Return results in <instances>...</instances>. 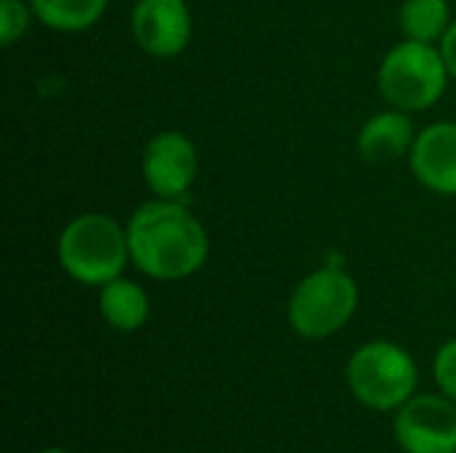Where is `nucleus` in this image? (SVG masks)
Instances as JSON below:
<instances>
[{"mask_svg":"<svg viewBox=\"0 0 456 453\" xmlns=\"http://www.w3.org/2000/svg\"><path fill=\"white\" fill-rule=\"evenodd\" d=\"M126 232L131 262L152 280L190 278L208 259V232L179 200L155 198L142 203Z\"/></svg>","mask_w":456,"mask_h":453,"instance_id":"1","label":"nucleus"},{"mask_svg":"<svg viewBox=\"0 0 456 453\" xmlns=\"http://www.w3.org/2000/svg\"><path fill=\"white\" fill-rule=\"evenodd\" d=\"M56 256L61 270L83 286H104L131 262L128 232L107 214H80L64 224Z\"/></svg>","mask_w":456,"mask_h":453,"instance_id":"2","label":"nucleus"},{"mask_svg":"<svg viewBox=\"0 0 456 453\" xmlns=\"http://www.w3.org/2000/svg\"><path fill=\"white\" fill-rule=\"evenodd\" d=\"M449 77L441 48L417 40H403L390 48L377 75L385 101L403 112L433 107L444 96Z\"/></svg>","mask_w":456,"mask_h":453,"instance_id":"3","label":"nucleus"},{"mask_svg":"<svg viewBox=\"0 0 456 453\" xmlns=\"http://www.w3.org/2000/svg\"><path fill=\"white\" fill-rule=\"evenodd\" d=\"M417 376L414 358L393 342H369L355 350L347 363L353 395L374 411L406 406L414 398Z\"/></svg>","mask_w":456,"mask_h":453,"instance_id":"4","label":"nucleus"},{"mask_svg":"<svg viewBox=\"0 0 456 453\" xmlns=\"http://www.w3.org/2000/svg\"><path fill=\"white\" fill-rule=\"evenodd\" d=\"M358 307V286L342 267L310 272L289 299V323L305 339H326L345 328Z\"/></svg>","mask_w":456,"mask_h":453,"instance_id":"5","label":"nucleus"},{"mask_svg":"<svg viewBox=\"0 0 456 453\" xmlns=\"http://www.w3.org/2000/svg\"><path fill=\"white\" fill-rule=\"evenodd\" d=\"M395 441L406 453H456V403L419 395L398 409Z\"/></svg>","mask_w":456,"mask_h":453,"instance_id":"6","label":"nucleus"},{"mask_svg":"<svg viewBox=\"0 0 456 453\" xmlns=\"http://www.w3.org/2000/svg\"><path fill=\"white\" fill-rule=\"evenodd\" d=\"M144 184L168 200H179L195 184L198 176V150L190 136L182 131L155 133L142 155Z\"/></svg>","mask_w":456,"mask_h":453,"instance_id":"7","label":"nucleus"},{"mask_svg":"<svg viewBox=\"0 0 456 453\" xmlns=\"http://www.w3.org/2000/svg\"><path fill=\"white\" fill-rule=\"evenodd\" d=\"M139 48L155 59L179 56L192 37V13L184 0H139L131 13Z\"/></svg>","mask_w":456,"mask_h":453,"instance_id":"8","label":"nucleus"},{"mask_svg":"<svg viewBox=\"0 0 456 453\" xmlns=\"http://www.w3.org/2000/svg\"><path fill=\"white\" fill-rule=\"evenodd\" d=\"M414 176L438 195H456V123H433L409 152Z\"/></svg>","mask_w":456,"mask_h":453,"instance_id":"9","label":"nucleus"},{"mask_svg":"<svg viewBox=\"0 0 456 453\" xmlns=\"http://www.w3.org/2000/svg\"><path fill=\"white\" fill-rule=\"evenodd\" d=\"M414 139H417V133H414V123H411L409 112L393 107V109H385L363 123V128L358 131V152L366 160L387 163V160H398L406 152H411Z\"/></svg>","mask_w":456,"mask_h":453,"instance_id":"10","label":"nucleus"},{"mask_svg":"<svg viewBox=\"0 0 456 453\" xmlns=\"http://www.w3.org/2000/svg\"><path fill=\"white\" fill-rule=\"evenodd\" d=\"M99 312L112 328L131 334L147 323L150 296L139 283L120 275L99 288Z\"/></svg>","mask_w":456,"mask_h":453,"instance_id":"11","label":"nucleus"},{"mask_svg":"<svg viewBox=\"0 0 456 453\" xmlns=\"http://www.w3.org/2000/svg\"><path fill=\"white\" fill-rule=\"evenodd\" d=\"M29 5L35 19L56 32H83L107 11V0H29Z\"/></svg>","mask_w":456,"mask_h":453,"instance_id":"12","label":"nucleus"},{"mask_svg":"<svg viewBox=\"0 0 456 453\" xmlns=\"http://www.w3.org/2000/svg\"><path fill=\"white\" fill-rule=\"evenodd\" d=\"M398 19L406 40L438 45L452 27V8L449 0H403Z\"/></svg>","mask_w":456,"mask_h":453,"instance_id":"13","label":"nucleus"},{"mask_svg":"<svg viewBox=\"0 0 456 453\" xmlns=\"http://www.w3.org/2000/svg\"><path fill=\"white\" fill-rule=\"evenodd\" d=\"M32 5L29 0H0V40L3 45H13L32 21Z\"/></svg>","mask_w":456,"mask_h":453,"instance_id":"14","label":"nucleus"},{"mask_svg":"<svg viewBox=\"0 0 456 453\" xmlns=\"http://www.w3.org/2000/svg\"><path fill=\"white\" fill-rule=\"evenodd\" d=\"M433 371H436V382L441 387V392L454 400L456 403V339L446 342L438 355H436V363H433Z\"/></svg>","mask_w":456,"mask_h":453,"instance_id":"15","label":"nucleus"},{"mask_svg":"<svg viewBox=\"0 0 456 453\" xmlns=\"http://www.w3.org/2000/svg\"><path fill=\"white\" fill-rule=\"evenodd\" d=\"M438 48H441V56H444V61H446L449 75L456 80V21H452V27H449L446 35L441 37Z\"/></svg>","mask_w":456,"mask_h":453,"instance_id":"16","label":"nucleus"},{"mask_svg":"<svg viewBox=\"0 0 456 453\" xmlns=\"http://www.w3.org/2000/svg\"><path fill=\"white\" fill-rule=\"evenodd\" d=\"M37 453H67V451H61V449H45V451H37Z\"/></svg>","mask_w":456,"mask_h":453,"instance_id":"17","label":"nucleus"}]
</instances>
